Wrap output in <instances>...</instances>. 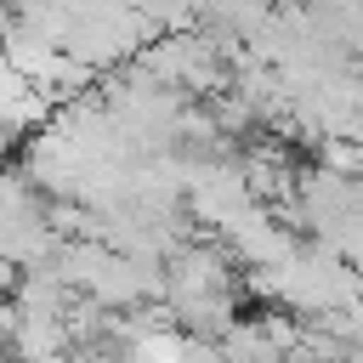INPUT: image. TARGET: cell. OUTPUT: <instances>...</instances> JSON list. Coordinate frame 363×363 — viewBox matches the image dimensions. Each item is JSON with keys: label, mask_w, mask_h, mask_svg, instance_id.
I'll return each instance as SVG.
<instances>
[{"label": "cell", "mask_w": 363, "mask_h": 363, "mask_svg": "<svg viewBox=\"0 0 363 363\" xmlns=\"http://www.w3.org/2000/svg\"><path fill=\"white\" fill-rule=\"evenodd\" d=\"M0 363H11V346H6V340H0Z\"/></svg>", "instance_id": "obj_3"}, {"label": "cell", "mask_w": 363, "mask_h": 363, "mask_svg": "<svg viewBox=\"0 0 363 363\" xmlns=\"http://www.w3.org/2000/svg\"><path fill=\"white\" fill-rule=\"evenodd\" d=\"M11 363H74L68 318L23 312V318H17V335H11Z\"/></svg>", "instance_id": "obj_1"}, {"label": "cell", "mask_w": 363, "mask_h": 363, "mask_svg": "<svg viewBox=\"0 0 363 363\" xmlns=\"http://www.w3.org/2000/svg\"><path fill=\"white\" fill-rule=\"evenodd\" d=\"M17 318H23V312H17V301H11V295H0V340H6V346H11V335H17Z\"/></svg>", "instance_id": "obj_2"}]
</instances>
